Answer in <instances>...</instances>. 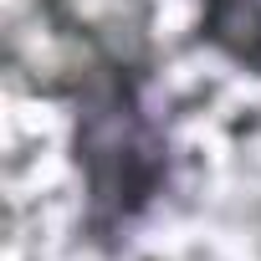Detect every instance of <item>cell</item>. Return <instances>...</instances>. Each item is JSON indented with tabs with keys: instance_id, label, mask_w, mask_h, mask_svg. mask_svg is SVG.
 Masks as SVG:
<instances>
[{
	"instance_id": "obj_3",
	"label": "cell",
	"mask_w": 261,
	"mask_h": 261,
	"mask_svg": "<svg viewBox=\"0 0 261 261\" xmlns=\"http://www.w3.org/2000/svg\"><path fill=\"white\" fill-rule=\"evenodd\" d=\"M195 46L261 82V0H200Z\"/></svg>"
},
{
	"instance_id": "obj_2",
	"label": "cell",
	"mask_w": 261,
	"mask_h": 261,
	"mask_svg": "<svg viewBox=\"0 0 261 261\" xmlns=\"http://www.w3.org/2000/svg\"><path fill=\"white\" fill-rule=\"evenodd\" d=\"M36 36L51 57L36 62L26 87L62 102L92 72H134L159 82V6L154 0H31Z\"/></svg>"
},
{
	"instance_id": "obj_1",
	"label": "cell",
	"mask_w": 261,
	"mask_h": 261,
	"mask_svg": "<svg viewBox=\"0 0 261 261\" xmlns=\"http://www.w3.org/2000/svg\"><path fill=\"white\" fill-rule=\"evenodd\" d=\"M62 108L77 179V241L97 256H123L174 195L179 149L169 118L154 108V82L134 72H92L72 82Z\"/></svg>"
}]
</instances>
